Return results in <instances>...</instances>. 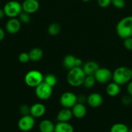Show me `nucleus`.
Returning <instances> with one entry per match:
<instances>
[{
  "label": "nucleus",
  "instance_id": "obj_1",
  "mask_svg": "<svg viewBox=\"0 0 132 132\" xmlns=\"http://www.w3.org/2000/svg\"><path fill=\"white\" fill-rule=\"evenodd\" d=\"M116 32L118 36L122 39L132 37V15L124 17L118 22Z\"/></svg>",
  "mask_w": 132,
  "mask_h": 132
},
{
  "label": "nucleus",
  "instance_id": "obj_2",
  "mask_svg": "<svg viewBox=\"0 0 132 132\" xmlns=\"http://www.w3.org/2000/svg\"><path fill=\"white\" fill-rule=\"evenodd\" d=\"M85 76L82 68L76 67L69 70L67 75V81L72 87H79L82 85Z\"/></svg>",
  "mask_w": 132,
  "mask_h": 132
},
{
  "label": "nucleus",
  "instance_id": "obj_3",
  "mask_svg": "<svg viewBox=\"0 0 132 132\" xmlns=\"http://www.w3.org/2000/svg\"><path fill=\"white\" fill-rule=\"evenodd\" d=\"M131 79V70L127 67H119L113 72V81L120 86L128 84Z\"/></svg>",
  "mask_w": 132,
  "mask_h": 132
},
{
  "label": "nucleus",
  "instance_id": "obj_4",
  "mask_svg": "<svg viewBox=\"0 0 132 132\" xmlns=\"http://www.w3.org/2000/svg\"><path fill=\"white\" fill-rule=\"evenodd\" d=\"M43 79L44 76L41 72L37 70H32L26 73L24 77V81L29 87L36 88L43 82Z\"/></svg>",
  "mask_w": 132,
  "mask_h": 132
},
{
  "label": "nucleus",
  "instance_id": "obj_5",
  "mask_svg": "<svg viewBox=\"0 0 132 132\" xmlns=\"http://www.w3.org/2000/svg\"><path fill=\"white\" fill-rule=\"evenodd\" d=\"M3 10L6 16L9 18H14L18 17L23 11L21 4L17 0H12L5 5Z\"/></svg>",
  "mask_w": 132,
  "mask_h": 132
},
{
  "label": "nucleus",
  "instance_id": "obj_6",
  "mask_svg": "<svg viewBox=\"0 0 132 132\" xmlns=\"http://www.w3.org/2000/svg\"><path fill=\"white\" fill-rule=\"evenodd\" d=\"M34 88L36 96L41 101L47 100L53 94V88L44 81Z\"/></svg>",
  "mask_w": 132,
  "mask_h": 132
},
{
  "label": "nucleus",
  "instance_id": "obj_7",
  "mask_svg": "<svg viewBox=\"0 0 132 132\" xmlns=\"http://www.w3.org/2000/svg\"><path fill=\"white\" fill-rule=\"evenodd\" d=\"M60 103L63 108L71 109L77 103V95L71 92H65L60 97Z\"/></svg>",
  "mask_w": 132,
  "mask_h": 132
},
{
  "label": "nucleus",
  "instance_id": "obj_8",
  "mask_svg": "<svg viewBox=\"0 0 132 132\" xmlns=\"http://www.w3.org/2000/svg\"><path fill=\"white\" fill-rule=\"evenodd\" d=\"M34 125L35 118L30 114L22 116L18 122V126L19 130L25 132L31 131Z\"/></svg>",
  "mask_w": 132,
  "mask_h": 132
},
{
  "label": "nucleus",
  "instance_id": "obj_9",
  "mask_svg": "<svg viewBox=\"0 0 132 132\" xmlns=\"http://www.w3.org/2000/svg\"><path fill=\"white\" fill-rule=\"evenodd\" d=\"M112 72L107 68H99L94 75L96 81L100 84L109 83L112 80Z\"/></svg>",
  "mask_w": 132,
  "mask_h": 132
},
{
  "label": "nucleus",
  "instance_id": "obj_10",
  "mask_svg": "<svg viewBox=\"0 0 132 132\" xmlns=\"http://www.w3.org/2000/svg\"><path fill=\"white\" fill-rule=\"evenodd\" d=\"M21 23L19 21L18 18H10L5 25V30L10 34H16L21 29Z\"/></svg>",
  "mask_w": 132,
  "mask_h": 132
},
{
  "label": "nucleus",
  "instance_id": "obj_11",
  "mask_svg": "<svg viewBox=\"0 0 132 132\" xmlns=\"http://www.w3.org/2000/svg\"><path fill=\"white\" fill-rule=\"evenodd\" d=\"M104 101L103 97L99 93L94 92L89 94L87 99V103L93 108H97L100 106Z\"/></svg>",
  "mask_w": 132,
  "mask_h": 132
},
{
  "label": "nucleus",
  "instance_id": "obj_12",
  "mask_svg": "<svg viewBox=\"0 0 132 132\" xmlns=\"http://www.w3.org/2000/svg\"><path fill=\"white\" fill-rule=\"evenodd\" d=\"M21 6L23 12L32 14L38 10L40 8V3L38 1L36 0H23Z\"/></svg>",
  "mask_w": 132,
  "mask_h": 132
},
{
  "label": "nucleus",
  "instance_id": "obj_13",
  "mask_svg": "<svg viewBox=\"0 0 132 132\" xmlns=\"http://www.w3.org/2000/svg\"><path fill=\"white\" fill-rule=\"evenodd\" d=\"M45 112H46L45 106L40 103L32 104L30 109V115H31L35 119L41 117L45 115Z\"/></svg>",
  "mask_w": 132,
  "mask_h": 132
},
{
  "label": "nucleus",
  "instance_id": "obj_14",
  "mask_svg": "<svg viewBox=\"0 0 132 132\" xmlns=\"http://www.w3.org/2000/svg\"><path fill=\"white\" fill-rule=\"evenodd\" d=\"M99 64L94 61H89L83 65L82 69L85 76H94L98 68Z\"/></svg>",
  "mask_w": 132,
  "mask_h": 132
},
{
  "label": "nucleus",
  "instance_id": "obj_15",
  "mask_svg": "<svg viewBox=\"0 0 132 132\" xmlns=\"http://www.w3.org/2000/svg\"><path fill=\"white\" fill-rule=\"evenodd\" d=\"M72 116L76 119H82L87 113V108L84 104L77 103L71 108Z\"/></svg>",
  "mask_w": 132,
  "mask_h": 132
},
{
  "label": "nucleus",
  "instance_id": "obj_16",
  "mask_svg": "<svg viewBox=\"0 0 132 132\" xmlns=\"http://www.w3.org/2000/svg\"><path fill=\"white\" fill-rule=\"evenodd\" d=\"M72 117L73 116L71 109L63 108L57 114V120L58 122H69Z\"/></svg>",
  "mask_w": 132,
  "mask_h": 132
},
{
  "label": "nucleus",
  "instance_id": "obj_17",
  "mask_svg": "<svg viewBox=\"0 0 132 132\" xmlns=\"http://www.w3.org/2000/svg\"><path fill=\"white\" fill-rule=\"evenodd\" d=\"M106 92L110 97H116L120 94V86L116 82H109L106 88Z\"/></svg>",
  "mask_w": 132,
  "mask_h": 132
},
{
  "label": "nucleus",
  "instance_id": "obj_18",
  "mask_svg": "<svg viewBox=\"0 0 132 132\" xmlns=\"http://www.w3.org/2000/svg\"><path fill=\"white\" fill-rule=\"evenodd\" d=\"M54 132H74V128L69 122H58L54 126Z\"/></svg>",
  "mask_w": 132,
  "mask_h": 132
},
{
  "label": "nucleus",
  "instance_id": "obj_19",
  "mask_svg": "<svg viewBox=\"0 0 132 132\" xmlns=\"http://www.w3.org/2000/svg\"><path fill=\"white\" fill-rule=\"evenodd\" d=\"M30 61L32 62H38L42 59L43 52L40 48H34L28 52Z\"/></svg>",
  "mask_w": 132,
  "mask_h": 132
},
{
  "label": "nucleus",
  "instance_id": "obj_20",
  "mask_svg": "<svg viewBox=\"0 0 132 132\" xmlns=\"http://www.w3.org/2000/svg\"><path fill=\"white\" fill-rule=\"evenodd\" d=\"M54 126L51 121L49 119H44L40 122L39 125V130L40 132H54Z\"/></svg>",
  "mask_w": 132,
  "mask_h": 132
},
{
  "label": "nucleus",
  "instance_id": "obj_21",
  "mask_svg": "<svg viewBox=\"0 0 132 132\" xmlns=\"http://www.w3.org/2000/svg\"><path fill=\"white\" fill-rule=\"evenodd\" d=\"M76 59L74 55H67L64 58H63V67L65 68L67 70H71L72 68L76 67L75 66V61H76Z\"/></svg>",
  "mask_w": 132,
  "mask_h": 132
},
{
  "label": "nucleus",
  "instance_id": "obj_22",
  "mask_svg": "<svg viewBox=\"0 0 132 132\" xmlns=\"http://www.w3.org/2000/svg\"><path fill=\"white\" fill-rule=\"evenodd\" d=\"M61 31V26L57 23H53L48 27L47 32L50 36H56L60 34Z\"/></svg>",
  "mask_w": 132,
  "mask_h": 132
},
{
  "label": "nucleus",
  "instance_id": "obj_23",
  "mask_svg": "<svg viewBox=\"0 0 132 132\" xmlns=\"http://www.w3.org/2000/svg\"><path fill=\"white\" fill-rule=\"evenodd\" d=\"M96 82L97 81L94 76H86L84 79L82 85L85 88L91 89L94 86Z\"/></svg>",
  "mask_w": 132,
  "mask_h": 132
},
{
  "label": "nucleus",
  "instance_id": "obj_24",
  "mask_svg": "<svg viewBox=\"0 0 132 132\" xmlns=\"http://www.w3.org/2000/svg\"><path fill=\"white\" fill-rule=\"evenodd\" d=\"M129 128L123 123H116L114 124L110 129V132H128Z\"/></svg>",
  "mask_w": 132,
  "mask_h": 132
},
{
  "label": "nucleus",
  "instance_id": "obj_25",
  "mask_svg": "<svg viewBox=\"0 0 132 132\" xmlns=\"http://www.w3.org/2000/svg\"><path fill=\"white\" fill-rule=\"evenodd\" d=\"M43 81L52 88L55 86L57 84V78L53 73H48L44 77Z\"/></svg>",
  "mask_w": 132,
  "mask_h": 132
},
{
  "label": "nucleus",
  "instance_id": "obj_26",
  "mask_svg": "<svg viewBox=\"0 0 132 132\" xmlns=\"http://www.w3.org/2000/svg\"><path fill=\"white\" fill-rule=\"evenodd\" d=\"M18 19H19V21L21 23H23V24H28L31 21V14H28V13L22 11L20 13V14L18 15Z\"/></svg>",
  "mask_w": 132,
  "mask_h": 132
},
{
  "label": "nucleus",
  "instance_id": "obj_27",
  "mask_svg": "<svg viewBox=\"0 0 132 132\" xmlns=\"http://www.w3.org/2000/svg\"><path fill=\"white\" fill-rule=\"evenodd\" d=\"M18 60L21 63H27L30 61L28 53L22 52L18 55Z\"/></svg>",
  "mask_w": 132,
  "mask_h": 132
},
{
  "label": "nucleus",
  "instance_id": "obj_28",
  "mask_svg": "<svg viewBox=\"0 0 132 132\" xmlns=\"http://www.w3.org/2000/svg\"><path fill=\"white\" fill-rule=\"evenodd\" d=\"M121 103L124 106H129L132 103V97L129 95V94L124 95V96L122 97Z\"/></svg>",
  "mask_w": 132,
  "mask_h": 132
},
{
  "label": "nucleus",
  "instance_id": "obj_29",
  "mask_svg": "<svg viewBox=\"0 0 132 132\" xmlns=\"http://www.w3.org/2000/svg\"><path fill=\"white\" fill-rule=\"evenodd\" d=\"M30 109H31V106L26 104H23L19 106V111L22 116H26V115L30 114Z\"/></svg>",
  "mask_w": 132,
  "mask_h": 132
},
{
  "label": "nucleus",
  "instance_id": "obj_30",
  "mask_svg": "<svg viewBox=\"0 0 132 132\" xmlns=\"http://www.w3.org/2000/svg\"><path fill=\"white\" fill-rule=\"evenodd\" d=\"M123 40V45L124 48L128 51H132V37H128Z\"/></svg>",
  "mask_w": 132,
  "mask_h": 132
},
{
  "label": "nucleus",
  "instance_id": "obj_31",
  "mask_svg": "<svg viewBox=\"0 0 132 132\" xmlns=\"http://www.w3.org/2000/svg\"><path fill=\"white\" fill-rule=\"evenodd\" d=\"M111 4L116 9H121L125 6L126 2L124 0H111Z\"/></svg>",
  "mask_w": 132,
  "mask_h": 132
},
{
  "label": "nucleus",
  "instance_id": "obj_32",
  "mask_svg": "<svg viewBox=\"0 0 132 132\" xmlns=\"http://www.w3.org/2000/svg\"><path fill=\"white\" fill-rule=\"evenodd\" d=\"M98 4L100 7L106 8L111 4V0H98Z\"/></svg>",
  "mask_w": 132,
  "mask_h": 132
},
{
  "label": "nucleus",
  "instance_id": "obj_33",
  "mask_svg": "<svg viewBox=\"0 0 132 132\" xmlns=\"http://www.w3.org/2000/svg\"><path fill=\"white\" fill-rule=\"evenodd\" d=\"M87 97L86 95L84 94H80L77 95V103L85 104V103H87Z\"/></svg>",
  "mask_w": 132,
  "mask_h": 132
},
{
  "label": "nucleus",
  "instance_id": "obj_34",
  "mask_svg": "<svg viewBox=\"0 0 132 132\" xmlns=\"http://www.w3.org/2000/svg\"><path fill=\"white\" fill-rule=\"evenodd\" d=\"M126 91L128 94L132 97V79L127 84L126 86Z\"/></svg>",
  "mask_w": 132,
  "mask_h": 132
},
{
  "label": "nucleus",
  "instance_id": "obj_35",
  "mask_svg": "<svg viewBox=\"0 0 132 132\" xmlns=\"http://www.w3.org/2000/svg\"><path fill=\"white\" fill-rule=\"evenodd\" d=\"M5 37V32L2 28L0 27V42L4 39Z\"/></svg>",
  "mask_w": 132,
  "mask_h": 132
},
{
  "label": "nucleus",
  "instance_id": "obj_36",
  "mask_svg": "<svg viewBox=\"0 0 132 132\" xmlns=\"http://www.w3.org/2000/svg\"><path fill=\"white\" fill-rule=\"evenodd\" d=\"M82 65V61L80 58H76V61H75V66L76 67H81Z\"/></svg>",
  "mask_w": 132,
  "mask_h": 132
},
{
  "label": "nucleus",
  "instance_id": "obj_37",
  "mask_svg": "<svg viewBox=\"0 0 132 132\" xmlns=\"http://www.w3.org/2000/svg\"><path fill=\"white\" fill-rule=\"evenodd\" d=\"M5 12H4V10H3V9H1V8H0V19H3V18L5 17Z\"/></svg>",
  "mask_w": 132,
  "mask_h": 132
},
{
  "label": "nucleus",
  "instance_id": "obj_38",
  "mask_svg": "<svg viewBox=\"0 0 132 132\" xmlns=\"http://www.w3.org/2000/svg\"><path fill=\"white\" fill-rule=\"evenodd\" d=\"M82 1H84V2H85V3H87V2H89L91 0H82Z\"/></svg>",
  "mask_w": 132,
  "mask_h": 132
},
{
  "label": "nucleus",
  "instance_id": "obj_39",
  "mask_svg": "<svg viewBox=\"0 0 132 132\" xmlns=\"http://www.w3.org/2000/svg\"><path fill=\"white\" fill-rule=\"evenodd\" d=\"M128 132H132V128H131L129 129V131H128Z\"/></svg>",
  "mask_w": 132,
  "mask_h": 132
},
{
  "label": "nucleus",
  "instance_id": "obj_40",
  "mask_svg": "<svg viewBox=\"0 0 132 132\" xmlns=\"http://www.w3.org/2000/svg\"><path fill=\"white\" fill-rule=\"evenodd\" d=\"M130 70H131V77H132V67L130 68Z\"/></svg>",
  "mask_w": 132,
  "mask_h": 132
},
{
  "label": "nucleus",
  "instance_id": "obj_41",
  "mask_svg": "<svg viewBox=\"0 0 132 132\" xmlns=\"http://www.w3.org/2000/svg\"><path fill=\"white\" fill-rule=\"evenodd\" d=\"M36 1H40V0H36Z\"/></svg>",
  "mask_w": 132,
  "mask_h": 132
}]
</instances>
